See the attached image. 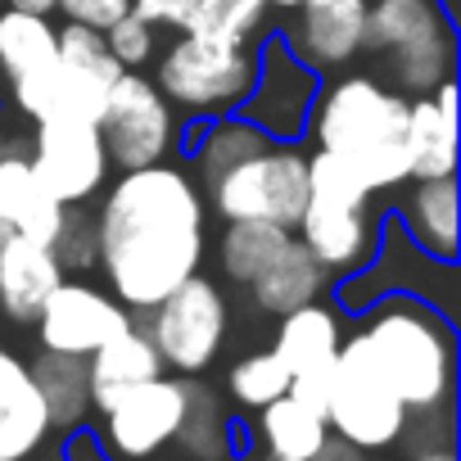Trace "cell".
Segmentation results:
<instances>
[{
    "label": "cell",
    "mask_w": 461,
    "mask_h": 461,
    "mask_svg": "<svg viewBox=\"0 0 461 461\" xmlns=\"http://www.w3.org/2000/svg\"><path fill=\"white\" fill-rule=\"evenodd\" d=\"M95 217V267L109 281V294L131 312H149L163 294H172L185 276L203 267V190L176 163L127 167L104 185Z\"/></svg>",
    "instance_id": "1"
},
{
    "label": "cell",
    "mask_w": 461,
    "mask_h": 461,
    "mask_svg": "<svg viewBox=\"0 0 461 461\" xmlns=\"http://www.w3.org/2000/svg\"><path fill=\"white\" fill-rule=\"evenodd\" d=\"M402 131H407V95L366 73H348L326 91H317L308 118V136L317 140V149L348 158L371 190H398L411 181Z\"/></svg>",
    "instance_id": "2"
},
{
    "label": "cell",
    "mask_w": 461,
    "mask_h": 461,
    "mask_svg": "<svg viewBox=\"0 0 461 461\" xmlns=\"http://www.w3.org/2000/svg\"><path fill=\"white\" fill-rule=\"evenodd\" d=\"M362 339L407 411L452 407L456 335L434 303L411 294H384L366 308Z\"/></svg>",
    "instance_id": "3"
},
{
    "label": "cell",
    "mask_w": 461,
    "mask_h": 461,
    "mask_svg": "<svg viewBox=\"0 0 461 461\" xmlns=\"http://www.w3.org/2000/svg\"><path fill=\"white\" fill-rule=\"evenodd\" d=\"M258 73L254 41H226L208 32H181L154 68V86L181 118L236 113Z\"/></svg>",
    "instance_id": "4"
},
{
    "label": "cell",
    "mask_w": 461,
    "mask_h": 461,
    "mask_svg": "<svg viewBox=\"0 0 461 461\" xmlns=\"http://www.w3.org/2000/svg\"><path fill=\"white\" fill-rule=\"evenodd\" d=\"M326 425H330V434H339L344 443H353L362 452H384V447H393L402 438L407 407L389 389L380 366L371 362V348H366L362 330H353L339 344V357L330 366V380H326Z\"/></svg>",
    "instance_id": "5"
},
{
    "label": "cell",
    "mask_w": 461,
    "mask_h": 461,
    "mask_svg": "<svg viewBox=\"0 0 461 461\" xmlns=\"http://www.w3.org/2000/svg\"><path fill=\"white\" fill-rule=\"evenodd\" d=\"M140 330L154 339L163 366L181 371V375H199L212 366V357L226 344V326H230V308L217 281L208 276H185L172 294H163L149 312H140Z\"/></svg>",
    "instance_id": "6"
},
{
    "label": "cell",
    "mask_w": 461,
    "mask_h": 461,
    "mask_svg": "<svg viewBox=\"0 0 461 461\" xmlns=\"http://www.w3.org/2000/svg\"><path fill=\"white\" fill-rule=\"evenodd\" d=\"M208 199H212V212H221L226 221L254 217V221H276L294 230L308 203V154L294 149L290 140L285 145L272 140L254 158L221 172L208 185Z\"/></svg>",
    "instance_id": "7"
},
{
    "label": "cell",
    "mask_w": 461,
    "mask_h": 461,
    "mask_svg": "<svg viewBox=\"0 0 461 461\" xmlns=\"http://www.w3.org/2000/svg\"><path fill=\"white\" fill-rule=\"evenodd\" d=\"M100 136L109 149V163L118 172L127 167H149L163 163L176 145H181V113L163 100V91L154 86V77H145L140 68H127L100 109Z\"/></svg>",
    "instance_id": "8"
},
{
    "label": "cell",
    "mask_w": 461,
    "mask_h": 461,
    "mask_svg": "<svg viewBox=\"0 0 461 461\" xmlns=\"http://www.w3.org/2000/svg\"><path fill=\"white\" fill-rule=\"evenodd\" d=\"M32 167H37L41 185L55 194V203H64V208L91 203L113 176V163H109L100 127L82 122V118H46V122H37Z\"/></svg>",
    "instance_id": "9"
},
{
    "label": "cell",
    "mask_w": 461,
    "mask_h": 461,
    "mask_svg": "<svg viewBox=\"0 0 461 461\" xmlns=\"http://www.w3.org/2000/svg\"><path fill=\"white\" fill-rule=\"evenodd\" d=\"M321 91V73H312L290 46L285 37H267L258 46V73L249 95L240 100V118H249L254 127H263L272 140H299L308 131L312 104Z\"/></svg>",
    "instance_id": "10"
},
{
    "label": "cell",
    "mask_w": 461,
    "mask_h": 461,
    "mask_svg": "<svg viewBox=\"0 0 461 461\" xmlns=\"http://www.w3.org/2000/svg\"><path fill=\"white\" fill-rule=\"evenodd\" d=\"M185 411V375H154L122 389L104 407V452L113 461H149L176 438Z\"/></svg>",
    "instance_id": "11"
},
{
    "label": "cell",
    "mask_w": 461,
    "mask_h": 461,
    "mask_svg": "<svg viewBox=\"0 0 461 461\" xmlns=\"http://www.w3.org/2000/svg\"><path fill=\"white\" fill-rule=\"evenodd\" d=\"M127 326H136V317L109 290H100L91 281H68V276L50 290V299L37 312L41 348L73 353V357H91L100 344H109Z\"/></svg>",
    "instance_id": "12"
},
{
    "label": "cell",
    "mask_w": 461,
    "mask_h": 461,
    "mask_svg": "<svg viewBox=\"0 0 461 461\" xmlns=\"http://www.w3.org/2000/svg\"><path fill=\"white\" fill-rule=\"evenodd\" d=\"M339 344H344V321L321 299L285 312L276 326L272 353L290 371V393L317 411H326V380H330V366L339 357Z\"/></svg>",
    "instance_id": "13"
},
{
    "label": "cell",
    "mask_w": 461,
    "mask_h": 461,
    "mask_svg": "<svg viewBox=\"0 0 461 461\" xmlns=\"http://www.w3.org/2000/svg\"><path fill=\"white\" fill-rule=\"evenodd\" d=\"M294 236L326 267V276H353V272H366L375 258L380 221L371 208H335V203L308 199L294 221Z\"/></svg>",
    "instance_id": "14"
},
{
    "label": "cell",
    "mask_w": 461,
    "mask_h": 461,
    "mask_svg": "<svg viewBox=\"0 0 461 461\" xmlns=\"http://www.w3.org/2000/svg\"><path fill=\"white\" fill-rule=\"evenodd\" d=\"M285 46L312 68H344L366 50V0H299Z\"/></svg>",
    "instance_id": "15"
},
{
    "label": "cell",
    "mask_w": 461,
    "mask_h": 461,
    "mask_svg": "<svg viewBox=\"0 0 461 461\" xmlns=\"http://www.w3.org/2000/svg\"><path fill=\"white\" fill-rule=\"evenodd\" d=\"M55 425L19 353L0 344V461H41Z\"/></svg>",
    "instance_id": "16"
},
{
    "label": "cell",
    "mask_w": 461,
    "mask_h": 461,
    "mask_svg": "<svg viewBox=\"0 0 461 461\" xmlns=\"http://www.w3.org/2000/svg\"><path fill=\"white\" fill-rule=\"evenodd\" d=\"M59 281H64V267L55 263L50 245L28 240V236H10L0 245V312L14 326L37 321L41 303L50 299Z\"/></svg>",
    "instance_id": "17"
},
{
    "label": "cell",
    "mask_w": 461,
    "mask_h": 461,
    "mask_svg": "<svg viewBox=\"0 0 461 461\" xmlns=\"http://www.w3.org/2000/svg\"><path fill=\"white\" fill-rule=\"evenodd\" d=\"M456 176H420L411 181L407 199H402V226L411 245L434 258V263H456L461 254V236H456Z\"/></svg>",
    "instance_id": "18"
},
{
    "label": "cell",
    "mask_w": 461,
    "mask_h": 461,
    "mask_svg": "<svg viewBox=\"0 0 461 461\" xmlns=\"http://www.w3.org/2000/svg\"><path fill=\"white\" fill-rule=\"evenodd\" d=\"M59 217H64V203H55V194L41 185L32 158L14 154V149L0 154V221H5L14 236L50 245Z\"/></svg>",
    "instance_id": "19"
},
{
    "label": "cell",
    "mask_w": 461,
    "mask_h": 461,
    "mask_svg": "<svg viewBox=\"0 0 461 461\" xmlns=\"http://www.w3.org/2000/svg\"><path fill=\"white\" fill-rule=\"evenodd\" d=\"M181 136H190L185 140V149H190V176L203 181V185H212L221 172H230L236 163H245V158H254L258 149L272 145V136L263 127H254L249 118H240V113L194 118V127L181 131Z\"/></svg>",
    "instance_id": "20"
},
{
    "label": "cell",
    "mask_w": 461,
    "mask_h": 461,
    "mask_svg": "<svg viewBox=\"0 0 461 461\" xmlns=\"http://www.w3.org/2000/svg\"><path fill=\"white\" fill-rule=\"evenodd\" d=\"M163 357L154 348V339L140 330V326H127L122 335H113L109 344H100L91 357H86V380H91V407L104 411L122 389L140 384V380H154L163 375Z\"/></svg>",
    "instance_id": "21"
},
{
    "label": "cell",
    "mask_w": 461,
    "mask_h": 461,
    "mask_svg": "<svg viewBox=\"0 0 461 461\" xmlns=\"http://www.w3.org/2000/svg\"><path fill=\"white\" fill-rule=\"evenodd\" d=\"M326 267L299 245V236H290V245L245 285L249 290V299H254V308L258 312H267V317H285V312H294V308H303V303H312V299H321V290H326Z\"/></svg>",
    "instance_id": "22"
},
{
    "label": "cell",
    "mask_w": 461,
    "mask_h": 461,
    "mask_svg": "<svg viewBox=\"0 0 461 461\" xmlns=\"http://www.w3.org/2000/svg\"><path fill=\"white\" fill-rule=\"evenodd\" d=\"M190 461H230L236 456V425L221 402L217 389H208L203 380L185 375V411L172 438Z\"/></svg>",
    "instance_id": "23"
},
{
    "label": "cell",
    "mask_w": 461,
    "mask_h": 461,
    "mask_svg": "<svg viewBox=\"0 0 461 461\" xmlns=\"http://www.w3.org/2000/svg\"><path fill=\"white\" fill-rule=\"evenodd\" d=\"M28 371H32V380H37V389H41V402H46V411H50V425H55L59 434H77V429L86 425V416L95 411V407H91L86 357L41 348Z\"/></svg>",
    "instance_id": "24"
},
{
    "label": "cell",
    "mask_w": 461,
    "mask_h": 461,
    "mask_svg": "<svg viewBox=\"0 0 461 461\" xmlns=\"http://www.w3.org/2000/svg\"><path fill=\"white\" fill-rule=\"evenodd\" d=\"M326 438H330L326 411L308 407L294 393H281L267 407H258V443L267 461H308Z\"/></svg>",
    "instance_id": "25"
},
{
    "label": "cell",
    "mask_w": 461,
    "mask_h": 461,
    "mask_svg": "<svg viewBox=\"0 0 461 461\" xmlns=\"http://www.w3.org/2000/svg\"><path fill=\"white\" fill-rule=\"evenodd\" d=\"M456 68V28H438L420 41H407L398 50H384V73L389 86L407 100L429 95L438 82H447Z\"/></svg>",
    "instance_id": "26"
},
{
    "label": "cell",
    "mask_w": 461,
    "mask_h": 461,
    "mask_svg": "<svg viewBox=\"0 0 461 461\" xmlns=\"http://www.w3.org/2000/svg\"><path fill=\"white\" fill-rule=\"evenodd\" d=\"M294 230L290 226H276V221H254V217H236L226 221L221 240H217V263H221V276L230 285H249L285 245H290Z\"/></svg>",
    "instance_id": "27"
},
{
    "label": "cell",
    "mask_w": 461,
    "mask_h": 461,
    "mask_svg": "<svg viewBox=\"0 0 461 461\" xmlns=\"http://www.w3.org/2000/svg\"><path fill=\"white\" fill-rule=\"evenodd\" d=\"M407 163L411 181L420 176H452L456 172V118H443L429 95L407 100Z\"/></svg>",
    "instance_id": "28"
},
{
    "label": "cell",
    "mask_w": 461,
    "mask_h": 461,
    "mask_svg": "<svg viewBox=\"0 0 461 461\" xmlns=\"http://www.w3.org/2000/svg\"><path fill=\"white\" fill-rule=\"evenodd\" d=\"M55 55H59V28L50 23V14L14 5L0 10V73H5V82L55 64Z\"/></svg>",
    "instance_id": "29"
},
{
    "label": "cell",
    "mask_w": 461,
    "mask_h": 461,
    "mask_svg": "<svg viewBox=\"0 0 461 461\" xmlns=\"http://www.w3.org/2000/svg\"><path fill=\"white\" fill-rule=\"evenodd\" d=\"M438 28H452L438 0H366V50L375 55L420 41Z\"/></svg>",
    "instance_id": "30"
},
{
    "label": "cell",
    "mask_w": 461,
    "mask_h": 461,
    "mask_svg": "<svg viewBox=\"0 0 461 461\" xmlns=\"http://www.w3.org/2000/svg\"><path fill=\"white\" fill-rule=\"evenodd\" d=\"M226 393L236 398L240 407L258 411V407H267L272 398L290 393V371H285V362H281L272 348H258V353L240 357L236 366L226 371Z\"/></svg>",
    "instance_id": "31"
},
{
    "label": "cell",
    "mask_w": 461,
    "mask_h": 461,
    "mask_svg": "<svg viewBox=\"0 0 461 461\" xmlns=\"http://www.w3.org/2000/svg\"><path fill=\"white\" fill-rule=\"evenodd\" d=\"M371 185L362 181V172L330 154V149H317L308 154V199H321V203H335V208H371Z\"/></svg>",
    "instance_id": "32"
},
{
    "label": "cell",
    "mask_w": 461,
    "mask_h": 461,
    "mask_svg": "<svg viewBox=\"0 0 461 461\" xmlns=\"http://www.w3.org/2000/svg\"><path fill=\"white\" fill-rule=\"evenodd\" d=\"M272 5L267 0H199L185 32H208L226 41H258Z\"/></svg>",
    "instance_id": "33"
},
{
    "label": "cell",
    "mask_w": 461,
    "mask_h": 461,
    "mask_svg": "<svg viewBox=\"0 0 461 461\" xmlns=\"http://www.w3.org/2000/svg\"><path fill=\"white\" fill-rule=\"evenodd\" d=\"M59 64H68L73 73H82L86 82H95V86H104V91L127 73V68L113 59L104 32L82 28V23H64V28H59Z\"/></svg>",
    "instance_id": "34"
},
{
    "label": "cell",
    "mask_w": 461,
    "mask_h": 461,
    "mask_svg": "<svg viewBox=\"0 0 461 461\" xmlns=\"http://www.w3.org/2000/svg\"><path fill=\"white\" fill-rule=\"evenodd\" d=\"M50 254L55 263L68 272H91L95 258H100V245H95V217L86 212V203L77 208H64L59 226H55V236H50Z\"/></svg>",
    "instance_id": "35"
},
{
    "label": "cell",
    "mask_w": 461,
    "mask_h": 461,
    "mask_svg": "<svg viewBox=\"0 0 461 461\" xmlns=\"http://www.w3.org/2000/svg\"><path fill=\"white\" fill-rule=\"evenodd\" d=\"M104 41H109V50H113V59H118L122 68H145V64L158 55V32H154L145 19H136L131 10H127L113 28H104Z\"/></svg>",
    "instance_id": "36"
},
{
    "label": "cell",
    "mask_w": 461,
    "mask_h": 461,
    "mask_svg": "<svg viewBox=\"0 0 461 461\" xmlns=\"http://www.w3.org/2000/svg\"><path fill=\"white\" fill-rule=\"evenodd\" d=\"M199 0H131V14L145 19L154 32H185Z\"/></svg>",
    "instance_id": "37"
},
{
    "label": "cell",
    "mask_w": 461,
    "mask_h": 461,
    "mask_svg": "<svg viewBox=\"0 0 461 461\" xmlns=\"http://www.w3.org/2000/svg\"><path fill=\"white\" fill-rule=\"evenodd\" d=\"M55 10H64V23H82V28L104 32L131 10V0H59Z\"/></svg>",
    "instance_id": "38"
},
{
    "label": "cell",
    "mask_w": 461,
    "mask_h": 461,
    "mask_svg": "<svg viewBox=\"0 0 461 461\" xmlns=\"http://www.w3.org/2000/svg\"><path fill=\"white\" fill-rule=\"evenodd\" d=\"M308 461H366V452H362V447H353V443H344L339 434H330V438L308 456Z\"/></svg>",
    "instance_id": "39"
},
{
    "label": "cell",
    "mask_w": 461,
    "mask_h": 461,
    "mask_svg": "<svg viewBox=\"0 0 461 461\" xmlns=\"http://www.w3.org/2000/svg\"><path fill=\"white\" fill-rule=\"evenodd\" d=\"M411 461H456V452H452V443H443V447H425V452H411Z\"/></svg>",
    "instance_id": "40"
},
{
    "label": "cell",
    "mask_w": 461,
    "mask_h": 461,
    "mask_svg": "<svg viewBox=\"0 0 461 461\" xmlns=\"http://www.w3.org/2000/svg\"><path fill=\"white\" fill-rule=\"evenodd\" d=\"M5 5H14V10H32V14H50L59 0H5Z\"/></svg>",
    "instance_id": "41"
},
{
    "label": "cell",
    "mask_w": 461,
    "mask_h": 461,
    "mask_svg": "<svg viewBox=\"0 0 461 461\" xmlns=\"http://www.w3.org/2000/svg\"><path fill=\"white\" fill-rule=\"evenodd\" d=\"M267 5H272V10H294L299 0H267Z\"/></svg>",
    "instance_id": "42"
},
{
    "label": "cell",
    "mask_w": 461,
    "mask_h": 461,
    "mask_svg": "<svg viewBox=\"0 0 461 461\" xmlns=\"http://www.w3.org/2000/svg\"><path fill=\"white\" fill-rule=\"evenodd\" d=\"M10 236H14V230H10V226H5V221H0V245H5V240H10Z\"/></svg>",
    "instance_id": "43"
},
{
    "label": "cell",
    "mask_w": 461,
    "mask_h": 461,
    "mask_svg": "<svg viewBox=\"0 0 461 461\" xmlns=\"http://www.w3.org/2000/svg\"><path fill=\"white\" fill-rule=\"evenodd\" d=\"M5 149H10V136H5V131H0V154H5Z\"/></svg>",
    "instance_id": "44"
},
{
    "label": "cell",
    "mask_w": 461,
    "mask_h": 461,
    "mask_svg": "<svg viewBox=\"0 0 461 461\" xmlns=\"http://www.w3.org/2000/svg\"><path fill=\"white\" fill-rule=\"evenodd\" d=\"M0 5H5V0H0Z\"/></svg>",
    "instance_id": "45"
}]
</instances>
